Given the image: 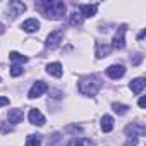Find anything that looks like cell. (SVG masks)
Here are the masks:
<instances>
[{"label": "cell", "mask_w": 146, "mask_h": 146, "mask_svg": "<svg viewBox=\"0 0 146 146\" xmlns=\"http://www.w3.org/2000/svg\"><path fill=\"white\" fill-rule=\"evenodd\" d=\"M38 7L43 11V16L46 19H64L65 12H67V7L64 2H60V0H43V2L38 4Z\"/></svg>", "instance_id": "cell-1"}, {"label": "cell", "mask_w": 146, "mask_h": 146, "mask_svg": "<svg viewBox=\"0 0 146 146\" xmlns=\"http://www.w3.org/2000/svg\"><path fill=\"white\" fill-rule=\"evenodd\" d=\"M78 88H79L81 95H84V96H95L100 91V88H102V81L96 76H86V78H83L79 81Z\"/></svg>", "instance_id": "cell-2"}, {"label": "cell", "mask_w": 146, "mask_h": 146, "mask_svg": "<svg viewBox=\"0 0 146 146\" xmlns=\"http://www.w3.org/2000/svg\"><path fill=\"white\" fill-rule=\"evenodd\" d=\"M125 31H127V26L125 24H122V26H119V29H117V33L113 35V40H112V48H115V50H122L124 46H125Z\"/></svg>", "instance_id": "cell-3"}, {"label": "cell", "mask_w": 146, "mask_h": 146, "mask_svg": "<svg viewBox=\"0 0 146 146\" xmlns=\"http://www.w3.org/2000/svg\"><path fill=\"white\" fill-rule=\"evenodd\" d=\"M62 40H64V29H55L46 36L45 45H46V48H57Z\"/></svg>", "instance_id": "cell-4"}, {"label": "cell", "mask_w": 146, "mask_h": 146, "mask_svg": "<svg viewBox=\"0 0 146 146\" xmlns=\"http://www.w3.org/2000/svg\"><path fill=\"white\" fill-rule=\"evenodd\" d=\"M26 11V4L24 2H19V0H12V2H9V17L11 19H16L19 14H23Z\"/></svg>", "instance_id": "cell-5"}, {"label": "cell", "mask_w": 146, "mask_h": 146, "mask_svg": "<svg viewBox=\"0 0 146 146\" xmlns=\"http://www.w3.org/2000/svg\"><path fill=\"white\" fill-rule=\"evenodd\" d=\"M46 90H48L46 83H43V81H36V83H35V84L31 86V90H29V93H28V98L35 100V98L41 96L43 93H46Z\"/></svg>", "instance_id": "cell-6"}, {"label": "cell", "mask_w": 146, "mask_h": 146, "mask_svg": "<svg viewBox=\"0 0 146 146\" xmlns=\"http://www.w3.org/2000/svg\"><path fill=\"white\" fill-rule=\"evenodd\" d=\"M110 52H112V46L108 43H103V41H96L95 43V55H96V58H105V57L110 55Z\"/></svg>", "instance_id": "cell-7"}, {"label": "cell", "mask_w": 146, "mask_h": 146, "mask_svg": "<svg viewBox=\"0 0 146 146\" xmlns=\"http://www.w3.org/2000/svg\"><path fill=\"white\" fill-rule=\"evenodd\" d=\"M124 74H125V67L122 64H113L107 69V76L112 78V79H120Z\"/></svg>", "instance_id": "cell-8"}, {"label": "cell", "mask_w": 146, "mask_h": 146, "mask_svg": "<svg viewBox=\"0 0 146 146\" xmlns=\"http://www.w3.org/2000/svg\"><path fill=\"white\" fill-rule=\"evenodd\" d=\"M79 14L83 16V19L84 17H93L95 14H96V11H98V4H79Z\"/></svg>", "instance_id": "cell-9"}, {"label": "cell", "mask_w": 146, "mask_h": 146, "mask_svg": "<svg viewBox=\"0 0 146 146\" xmlns=\"http://www.w3.org/2000/svg\"><path fill=\"white\" fill-rule=\"evenodd\" d=\"M28 119H29V122H31L33 125H43V124H45V115H43L38 108H31Z\"/></svg>", "instance_id": "cell-10"}, {"label": "cell", "mask_w": 146, "mask_h": 146, "mask_svg": "<svg viewBox=\"0 0 146 146\" xmlns=\"http://www.w3.org/2000/svg\"><path fill=\"white\" fill-rule=\"evenodd\" d=\"M21 28H23V31H26V33H35V31L40 29V21H38L36 17H29V19H26V21L21 24Z\"/></svg>", "instance_id": "cell-11"}, {"label": "cell", "mask_w": 146, "mask_h": 146, "mask_svg": "<svg viewBox=\"0 0 146 146\" xmlns=\"http://www.w3.org/2000/svg\"><path fill=\"white\" fill-rule=\"evenodd\" d=\"M7 119H9V122L11 124H21L23 122V119H24V113H23V110L21 108H12V110H9V113H7Z\"/></svg>", "instance_id": "cell-12"}, {"label": "cell", "mask_w": 146, "mask_h": 146, "mask_svg": "<svg viewBox=\"0 0 146 146\" xmlns=\"http://www.w3.org/2000/svg\"><path fill=\"white\" fill-rule=\"evenodd\" d=\"M144 86H146V79H144V78H136V79H132L131 84H129V88H131V91H132L134 95H139V93L144 90Z\"/></svg>", "instance_id": "cell-13"}, {"label": "cell", "mask_w": 146, "mask_h": 146, "mask_svg": "<svg viewBox=\"0 0 146 146\" xmlns=\"http://www.w3.org/2000/svg\"><path fill=\"white\" fill-rule=\"evenodd\" d=\"M46 72H48L50 76L60 78V76H62V72H64L62 64H60V62H52V64H48V65H46Z\"/></svg>", "instance_id": "cell-14"}, {"label": "cell", "mask_w": 146, "mask_h": 146, "mask_svg": "<svg viewBox=\"0 0 146 146\" xmlns=\"http://www.w3.org/2000/svg\"><path fill=\"white\" fill-rule=\"evenodd\" d=\"M125 132H127V134H132V137H137V136H144L146 129H144V125H137V124H129V125L125 127Z\"/></svg>", "instance_id": "cell-15"}, {"label": "cell", "mask_w": 146, "mask_h": 146, "mask_svg": "<svg viewBox=\"0 0 146 146\" xmlns=\"http://www.w3.org/2000/svg\"><path fill=\"white\" fill-rule=\"evenodd\" d=\"M112 129H113V117L108 115V113H105L102 117V131L103 132H110Z\"/></svg>", "instance_id": "cell-16"}, {"label": "cell", "mask_w": 146, "mask_h": 146, "mask_svg": "<svg viewBox=\"0 0 146 146\" xmlns=\"http://www.w3.org/2000/svg\"><path fill=\"white\" fill-rule=\"evenodd\" d=\"M67 146H95V144H93V141L88 139V137H74Z\"/></svg>", "instance_id": "cell-17"}, {"label": "cell", "mask_w": 146, "mask_h": 146, "mask_svg": "<svg viewBox=\"0 0 146 146\" xmlns=\"http://www.w3.org/2000/svg\"><path fill=\"white\" fill-rule=\"evenodd\" d=\"M9 58H11V62H19V64H26L28 62V57L26 55H21L19 52H11L9 53Z\"/></svg>", "instance_id": "cell-18"}, {"label": "cell", "mask_w": 146, "mask_h": 146, "mask_svg": "<svg viewBox=\"0 0 146 146\" xmlns=\"http://www.w3.org/2000/svg\"><path fill=\"white\" fill-rule=\"evenodd\" d=\"M41 144V136L38 134H29L26 137V146H40Z\"/></svg>", "instance_id": "cell-19"}, {"label": "cell", "mask_w": 146, "mask_h": 146, "mask_svg": "<svg viewBox=\"0 0 146 146\" xmlns=\"http://www.w3.org/2000/svg\"><path fill=\"white\" fill-rule=\"evenodd\" d=\"M69 23H70L72 26H79V24L83 23V16H81L78 11H74V12L70 14V17H69Z\"/></svg>", "instance_id": "cell-20"}, {"label": "cell", "mask_w": 146, "mask_h": 146, "mask_svg": "<svg viewBox=\"0 0 146 146\" xmlns=\"http://www.w3.org/2000/svg\"><path fill=\"white\" fill-rule=\"evenodd\" d=\"M112 108H113V112H115L117 115H125V113H127V110H129V107H127V105H124V103H113V105H112Z\"/></svg>", "instance_id": "cell-21"}, {"label": "cell", "mask_w": 146, "mask_h": 146, "mask_svg": "<svg viewBox=\"0 0 146 146\" xmlns=\"http://www.w3.org/2000/svg\"><path fill=\"white\" fill-rule=\"evenodd\" d=\"M21 74H23V67L17 65V64H12V67H11V76H12V78H17V76H21Z\"/></svg>", "instance_id": "cell-22"}, {"label": "cell", "mask_w": 146, "mask_h": 146, "mask_svg": "<svg viewBox=\"0 0 146 146\" xmlns=\"http://www.w3.org/2000/svg\"><path fill=\"white\" fill-rule=\"evenodd\" d=\"M136 144H137V137H129L124 146H136Z\"/></svg>", "instance_id": "cell-23"}, {"label": "cell", "mask_w": 146, "mask_h": 146, "mask_svg": "<svg viewBox=\"0 0 146 146\" xmlns=\"http://www.w3.org/2000/svg\"><path fill=\"white\" fill-rule=\"evenodd\" d=\"M9 105V98L7 96H0V107H5Z\"/></svg>", "instance_id": "cell-24"}, {"label": "cell", "mask_w": 146, "mask_h": 146, "mask_svg": "<svg viewBox=\"0 0 146 146\" xmlns=\"http://www.w3.org/2000/svg\"><path fill=\"white\" fill-rule=\"evenodd\" d=\"M0 129H2V132H4V134H7V132H11V131H12V127H7L5 124H0Z\"/></svg>", "instance_id": "cell-25"}, {"label": "cell", "mask_w": 146, "mask_h": 146, "mask_svg": "<svg viewBox=\"0 0 146 146\" xmlns=\"http://www.w3.org/2000/svg\"><path fill=\"white\" fill-rule=\"evenodd\" d=\"M141 58H143V57H141V55H139V53H136V57H134V58H132V64H134V65H137V64H139V62H141Z\"/></svg>", "instance_id": "cell-26"}, {"label": "cell", "mask_w": 146, "mask_h": 146, "mask_svg": "<svg viewBox=\"0 0 146 146\" xmlns=\"http://www.w3.org/2000/svg\"><path fill=\"white\" fill-rule=\"evenodd\" d=\"M139 107H141V108H144V107H146V98H144V96H141V98H139Z\"/></svg>", "instance_id": "cell-27"}, {"label": "cell", "mask_w": 146, "mask_h": 146, "mask_svg": "<svg viewBox=\"0 0 146 146\" xmlns=\"http://www.w3.org/2000/svg\"><path fill=\"white\" fill-rule=\"evenodd\" d=\"M144 35H146V29H143V31H141V33L137 35V40H139V41H143V38H144Z\"/></svg>", "instance_id": "cell-28"}]
</instances>
